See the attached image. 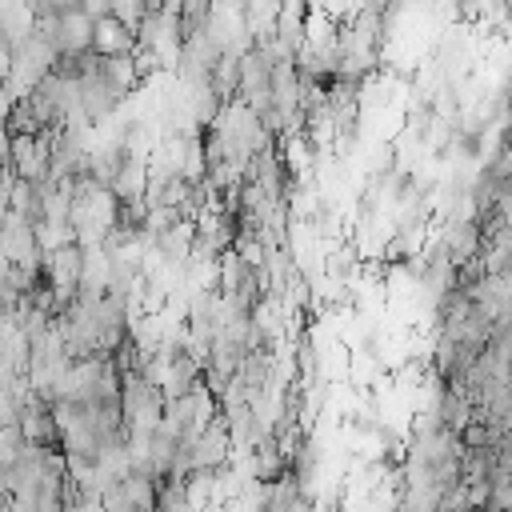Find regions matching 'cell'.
Returning <instances> with one entry per match:
<instances>
[{
	"label": "cell",
	"mask_w": 512,
	"mask_h": 512,
	"mask_svg": "<svg viewBox=\"0 0 512 512\" xmlns=\"http://www.w3.org/2000/svg\"><path fill=\"white\" fill-rule=\"evenodd\" d=\"M32 232H36V248H40V256H48V252H60V248L76 244L68 224H48V220H40V224H32Z\"/></svg>",
	"instance_id": "ba28073f"
},
{
	"label": "cell",
	"mask_w": 512,
	"mask_h": 512,
	"mask_svg": "<svg viewBox=\"0 0 512 512\" xmlns=\"http://www.w3.org/2000/svg\"><path fill=\"white\" fill-rule=\"evenodd\" d=\"M132 48H136V32L132 28H124L112 16L92 20V56L96 60H120V56H132Z\"/></svg>",
	"instance_id": "277c9868"
},
{
	"label": "cell",
	"mask_w": 512,
	"mask_h": 512,
	"mask_svg": "<svg viewBox=\"0 0 512 512\" xmlns=\"http://www.w3.org/2000/svg\"><path fill=\"white\" fill-rule=\"evenodd\" d=\"M100 76L128 100L136 88H140V80H136V68H132V60L128 56H120V60H100Z\"/></svg>",
	"instance_id": "52a82bcc"
},
{
	"label": "cell",
	"mask_w": 512,
	"mask_h": 512,
	"mask_svg": "<svg viewBox=\"0 0 512 512\" xmlns=\"http://www.w3.org/2000/svg\"><path fill=\"white\" fill-rule=\"evenodd\" d=\"M144 12H148V4H140V0H116V4H108V16L120 20V24L132 28V32H136V24L144 20Z\"/></svg>",
	"instance_id": "9c48e42d"
},
{
	"label": "cell",
	"mask_w": 512,
	"mask_h": 512,
	"mask_svg": "<svg viewBox=\"0 0 512 512\" xmlns=\"http://www.w3.org/2000/svg\"><path fill=\"white\" fill-rule=\"evenodd\" d=\"M8 184H12V172H8V164H0V196L8 192Z\"/></svg>",
	"instance_id": "30bf717a"
},
{
	"label": "cell",
	"mask_w": 512,
	"mask_h": 512,
	"mask_svg": "<svg viewBox=\"0 0 512 512\" xmlns=\"http://www.w3.org/2000/svg\"><path fill=\"white\" fill-rule=\"evenodd\" d=\"M188 456H192V472H220V468H228V460H232V440H228L220 416L196 432Z\"/></svg>",
	"instance_id": "3957f363"
},
{
	"label": "cell",
	"mask_w": 512,
	"mask_h": 512,
	"mask_svg": "<svg viewBox=\"0 0 512 512\" xmlns=\"http://www.w3.org/2000/svg\"><path fill=\"white\" fill-rule=\"evenodd\" d=\"M8 212L20 216V220H28V224H36L40 220V188L12 176V184H8Z\"/></svg>",
	"instance_id": "8992f818"
},
{
	"label": "cell",
	"mask_w": 512,
	"mask_h": 512,
	"mask_svg": "<svg viewBox=\"0 0 512 512\" xmlns=\"http://www.w3.org/2000/svg\"><path fill=\"white\" fill-rule=\"evenodd\" d=\"M120 492H124L132 512H156V480L148 472H140V468L124 472L120 476Z\"/></svg>",
	"instance_id": "5b68a950"
},
{
	"label": "cell",
	"mask_w": 512,
	"mask_h": 512,
	"mask_svg": "<svg viewBox=\"0 0 512 512\" xmlns=\"http://www.w3.org/2000/svg\"><path fill=\"white\" fill-rule=\"evenodd\" d=\"M8 172L24 184H44L48 180V136H12Z\"/></svg>",
	"instance_id": "7a4b0ae2"
},
{
	"label": "cell",
	"mask_w": 512,
	"mask_h": 512,
	"mask_svg": "<svg viewBox=\"0 0 512 512\" xmlns=\"http://www.w3.org/2000/svg\"><path fill=\"white\" fill-rule=\"evenodd\" d=\"M120 420L124 432H152L164 420V396L140 372L120 380Z\"/></svg>",
	"instance_id": "6da1fadb"
}]
</instances>
